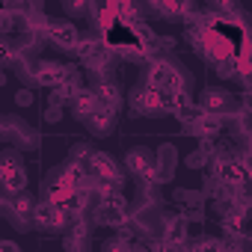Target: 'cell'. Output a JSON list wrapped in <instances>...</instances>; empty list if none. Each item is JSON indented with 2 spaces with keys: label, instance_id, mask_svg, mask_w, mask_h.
Listing matches in <instances>:
<instances>
[{
  "label": "cell",
  "instance_id": "cell-1",
  "mask_svg": "<svg viewBox=\"0 0 252 252\" xmlns=\"http://www.w3.org/2000/svg\"><path fill=\"white\" fill-rule=\"evenodd\" d=\"M30 74L36 83L48 86V89H60L65 83H77V68L57 63V60H45V63H30Z\"/></svg>",
  "mask_w": 252,
  "mask_h": 252
},
{
  "label": "cell",
  "instance_id": "cell-2",
  "mask_svg": "<svg viewBox=\"0 0 252 252\" xmlns=\"http://www.w3.org/2000/svg\"><path fill=\"white\" fill-rule=\"evenodd\" d=\"M184 74L172 65V63H166V60H155L152 65H149V71H146V86H152V89H169V92H181L184 89Z\"/></svg>",
  "mask_w": 252,
  "mask_h": 252
},
{
  "label": "cell",
  "instance_id": "cell-3",
  "mask_svg": "<svg viewBox=\"0 0 252 252\" xmlns=\"http://www.w3.org/2000/svg\"><path fill=\"white\" fill-rule=\"evenodd\" d=\"M0 184H3L6 196H18L27 187V172H24V166H21L15 152H6L3 160H0Z\"/></svg>",
  "mask_w": 252,
  "mask_h": 252
},
{
  "label": "cell",
  "instance_id": "cell-4",
  "mask_svg": "<svg viewBox=\"0 0 252 252\" xmlns=\"http://www.w3.org/2000/svg\"><path fill=\"white\" fill-rule=\"evenodd\" d=\"M33 222H36L39 228L60 231V228H68V214H65L60 205H54V202H42V205H36Z\"/></svg>",
  "mask_w": 252,
  "mask_h": 252
},
{
  "label": "cell",
  "instance_id": "cell-5",
  "mask_svg": "<svg viewBox=\"0 0 252 252\" xmlns=\"http://www.w3.org/2000/svg\"><path fill=\"white\" fill-rule=\"evenodd\" d=\"M45 36H48L54 45L68 48V51H74V48L80 45V33H77V27L68 24V21H48V24H45Z\"/></svg>",
  "mask_w": 252,
  "mask_h": 252
},
{
  "label": "cell",
  "instance_id": "cell-6",
  "mask_svg": "<svg viewBox=\"0 0 252 252\" xmlns=\"http://www.w3.org/2000/svg\"><path fill=\"white\" fill-rule=\"evenodd\" d=\"M181 243H187V214H172L163 220L160 246H181Z\"/></svg>",
  "mask_w": 252,
  "mask_h": 252
},
{
  "label": "cell",
  "instance_id": "cell-7",
  "mask_svg": "<svg viewBox=\"0 0 252 252\" xmlns=\"http://www.w3.org/2000/svg\"><path fill=\"white\" fill-rule=\"evenodd\" d=\"M92 175H95V181H119L122 184L119 163L104 152H92Z\"/></svg>",
  "mask_w": 252,
  "mask_h": 252
},
{
  "label": "cell",
  "instance_id": "cell-8",
  "mask_svg": "<svg viewBox=\"0 0 252 252\" xmlns=\"http://www.w3.org/2000/svg\"><path fill=\"white\" fill-rule=\"evenodd\" d=\"M95 225H110V228H122V225H128L131 214L125 211V208H116V205H98V211L92 214Z\"/></svg>",
  "mask_w": 252,
  "mask_h": 252
},
{
  "label": "cell",
  "instance_id": "cell-9",
  "mask_svg": "<svg viewBox=\"0 0 252 252\" xmlns=\"http://www.w3.org/2000/svg\"><path fill=\"white\" fill-rule=\"evenodd\" d=\"M125 163H128V166H131V172H137L140 178H146V181H155V169H158V163L149 158V152H143V149H134V152H128Z\"/></svg>",
  "mask_w": 252,
  "mask_h": 252
},
{
  "label": "cell",
  "instance_id": "cell-10",
  "mask_svg": "<svg viewBox=\"0 0 252 252\" xmlns=\"http://www.w3.org/2000/svg\"><path fill=\"white\" fill-rule=\"evenodd\" d=\"M131 104H134V110L137 113H160V89H152V86H143V89H137L134 92V98H131Z\"/></svg>",
  "mask_w": 252,
  "mask_h": 252
},
{
  "label": "cell",
  "instance_id": "cell-11",
  "mask_svg": "<svg viewBox=\"0 0 252 252\" xmlns=\"http://www.w3.org/2000/svg\"><path fill=\"white\" fill-rule=\"evenodd\" d=\"M71 113L80 116V119H92L95 110H98V98H95V89H77V95L71 98Z\"/></svg>",
  "mask_w": 252,
  "mask_h": 252
},
{
  "label": "cell",
  "instance_id": "cell-12",
  "mask_svg": "<svg viewBox=\"0 0 252 252\" xmlns=\"http://www.w3.org/2000/svg\"><path fill=\"white\" fill-rule=\"evenodd\" d=\"M95 98H98V110H107V113H116L122 107V95H119V86L113 80H104L98 89H95Z\"/></svg>",
  "mask_w": 252,
  "mask_h": 252
},
{
  "label": "cell",
  "instance_id": "cell-13",
  "mask_svg": "<svg viewBox=\"0 0 252 252\" xmlns=\"http://www.w3.org/2000/svg\"><path fill=\"white\" fill-rule=\"evenodd\" d=\"M222 125H225V116H217V113H205V119L193 128V134L196 137H202L205 143H211L220 131H222Z\"/></svg>",
  "mask_w": 252,
  "mask_h": 252
},
{
  "label": "cell",
  "instance_id": "cell-14",
  "mask_svg": "<svg viewBox=\"0 0 252 252\" xmlns=\"http://www.w3.org/2000/svg\"><path fill=\"white\" fill-rule=\"evenodd\" d=\"M202 107H205L208 113L225 116V110L231 107V98H228V92H222V89H208L205 98H202Z\"/></svg>",
  "mask_w": 252,
  "mask_h": 252
},
{
  "label": "cell",
  "instance_id": "cell-15",
  "mask_svg": "<svg viewBox=\"0 0 252 252\" xmlns=\"http://www.w3.org/2000/svg\"><path fill=\"white\" fill-rule=\"evenodd\" d=\"M6 205H9V211H12V214H18L21 220H33V214H36V205H33V199H30L27 193L6 196Z\"/></svg>",
  "mask_w": 252,
  "mask_h": 252
},
{
  "label": "cell",
  "instance_id": "cell-16",
  "mask_svg": "<svg viewBox=\"0 0 252 252\" xmlns=\"http://www.w3.org/2000/svg\"><path fill=\"white\" fill-rule=\"evenodd\" d=\"M205 113H208V110H205L202 104H187V107H184V110L178 113V119L184 122V128H190V131H193L196 125H199V122L205 119Z\"/></svg>",
  "mask_w": 252,
  "mask_h": 252
},
{
  "label": "cell",
  "instance_id": "cell-17",
  "mask_svg": "<svg viewBox=\"0 0 252 252\" xmlns=\"http://www.w3.org/2000/svg\"><path fill=\"white\" fill-rule=\"evenodd\" d=\"M113 116H116V113L95 110V116H92V119H86V122H89V128H92L95 134H107V131L113 128Z\"/></svg>",
  "mask_w": 252,
  "mask_h": 252
},
{
  "label": "cell",
  "instance_id": "cell-18",
  "mask_svg": "<svg viewBox=\"0 0 252 252\" xmlns=\"http://www.w3.org/2000/svg\"><path fill=\"white\" fill-rule=\"evenodd\" d=\"M214 65H217V74H220V77H234V74H240V63H237L234 57H225V60L214 63Z\"/></svg>",
  "mask_w": 252,
  "mask_h": 252
},
{
  "label": "cell",
  "instance_id": "cell-19",
  "mask_svg": "<svg viewBox=\"0 0 252 252\" xmlns=\"http://www.w3.org/2000/svg\"><path fill=\"white\" fill-rule=\"evenodd\" d=\"M155 9L160 15H184L187 12V3H155Z\"/></svg>",
  "mask_w": 252,
  "mask_h": 252
},
{
  "label": "cell",
  "instance_id": "cell-20",
  "mask_svg": "<svg viewBox=\"0 0 252 252\" xmlns=\"http://www.w3.org/2000/svg\"><path fill=\"white\" fill-rule=\"evenodd\" d=\"M18 104H33V92L21 89V92H18Z\"/></svg>",
  "mask_w": 252,
  "mask_h": 252
},
{
  "label": "cell",
  "instance_id": "cell-21",
  "mask_svg": "<svg viewBox=\"0 0 252 252\" xmlns=\"http://www.w3.org/2000/svg\"><path fill=\"white\" fill-rule=\"evenodd\" d=\"M243 110H246V113L252 116V92H249V89L243 92Z\"/></svg>",
  "mask_w": 252,
  "mask_h": 252
},
{
  "label": "cell",
  "instance_id": "cell-22",
  "mask_svg": "<svg viewBox=\"0 0 252 252\" xmlns=\"http://www.w3.org/2000/svg\"><path fill=\"white\" fill-rule=\"evenodd\" d=\"M0 252H21V249H18L12 240H3V243H0Z\"/></svg>",
  "mask_w": 252,
  "mask_h": 252
},
{
  "label": "cell",
  "instance_id": "cell-23",
  "mask_svg": "<svg viewBox=\"0 0 252 252\" xmlns=\"http://www.w3.org/2000/svg\"><path fill=\"white\" fill-rule=\"evenodd\" d=\"M83 9H86L83 3H68V12H83Z\"/></svg>",
  "mask_w": 252,
  "mask_h": 252
},
{
  "label": "cell",
  "instance_id": "cell-24",
  "mask_svg": "<svg viewBox=\"0 0 252 252\" xmlns=\"http://www.w3.org/2000/svg\"><path fill=\"white\" fill-rule=\"evenodd\" d=\"M243 163H246V169H249V175H252V152H249V155H243Z\"/></svg>",
  "mask_w": 252,
  "mask_h": 252
}]
</instances>
